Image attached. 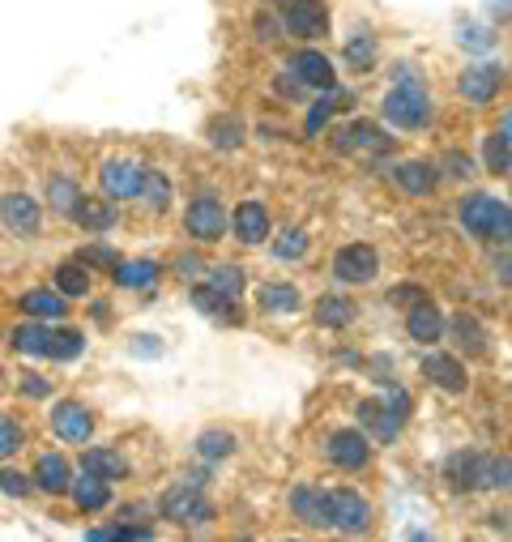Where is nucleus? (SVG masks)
I'll list each match as a JSON object with an SVG mask.
<instances>
[{
	"mask_svg": "<svg viewBox=\"0 0 512 542\" xmlns=\"http://www.w3.org/2000/svg\"><path fill=\"white\" fill-rule=\"evenodd\" d=\"M384 120L393 129H423L431 120V94L419 77L410 73V65H402V82L384 94Z\"/></svg>",
	"mask_w": 512,
	"mask_h": 542,
	"instance_id": "f257e3e1",
	"label": "nucleus"
},
{
	"mask_svg": "<svg viewBox=\"0 0 512 542\" xmlns=\"http://www.w3.org/2000/svg\"><path fill=\"white\" fill-rule=\"evenodd\" d=\"M448 483L457 491H478V487H508V457L491 453H457L448 457Z\"/></svg>",
	"mask_w": 512,
	"mask_h": 542,
	"instance_id": "f03ea898",
	"label": "nucleus"
},
{
	"mask_svg": "<svg viewBox=\"0 0 512 542\" xmlns=\"http://www.w3.org/2000/svg\"><path fill=\"white\" fill-rule=\"evenodd\" d=\"M461 227H466L470 235L478 239H508L512 231V210H508V201L500 197H487V193H474L461 201Z\"/></svg>",
	"mask_w": 512,
	"mask_h": 542,
	"instance_id": "7ed1b4c3",
	"label": "nucleus"
},
{
	"mask_svg": "<svg viewBox=\"0 0 512 542\" xmlns=\"http://www.w3.org/2000/svg\"><path fill=\"white\" fill-rule=\"evenodd\" d=\"M282 30L295 39L329 35V9L325 0H282Z\"/></svg>",
	"mask_w": 512,
	"mask_h": 542,
	"instance_id": "20e7f679",
	"label": "nucleus"
},
{
	"mask_svg": "<svg viewBox=\"0 0 512 542\" xmlns=\"http://www.w3.org/2000/svg\"><path fill=\"white\" fill-rule=\"evenodd\" d=\"M184 231L192 239H201V244H218L222 231H227V210H222V201L197 197L188 205V214H184Z\"/></svg>",
	"mask_w": 512,
	"mask_h": 542,
	"instance_id": "39448f33",
	"label": "nucleus"
},
{
	"mask_svg": "<svg viewBox=\"0 0 512 542\" xmlns=\"http://www.w3.org/2000/svg\"><path fill=\"white\" fill-rule=\"evenodd\" d=\"M329 513H333V530H342V534H363L372 525V504L350 487L329 491Z\"/></svg>",
	"mask_w": 512,
	"mask_h": 542,
	"instance_id": "423d86ee",
	"label": "nucleus"
},
{
	"mask_svg": "<svg viewBox=\"0 0 512 542\" xmlns=\"http://www.w3.org/2000/svg\"><path fill=\"white\" fill-rule=\"evenodd\" d=\"M333 274L342 282H355V286H367L376 274H380V257L372 244H346L338 248V257H333Z\"/></svg>",
	"mask_w": 512,
	"mask_h": 542,
	"instance_id": "0eeeda50",
	"label": "nucleus"
},
{
	"mask_svg": "<svg viewBox=\"0 0 512 542\" xmlns=\"http://www.w3.org/2000/svg\"><path fill=\"white\" fill-rule=\"evenodd\" d=\"M103 193L111 201H128V197H137L141 193V180H146V167H137V163H128V158H111V163L103 167Z\"/></svg>",
	"mask_w": 512,
	"mask_h": 542,
	"instance_id": "6e6552de",
	"label": "nucleus"
},
{
	"mask_svg": "<svg viewBox=\"0 0 512 542\" xmlns=\"http://www.w3.org/2000/svg\"><path fill=\"white\" fill-rule=\"evenodd\" d=\"M210 500L201 496L197 487H171L163 496V517L180 521V525H192V521H210Z\"/></svg>",
	"mask_w": 512,
	"mask_h": 542,
	"instance_id": "1a4fd4ad",
	"label": "nucleus"
},
{
	"mask_svg": "<svg viewBox=\"0 0 512 542\" xmlns=\"http://www.w3.org/2000/svg\"><path fill=\"white\" fill-rule=\"evenodd\" d=\"M500 86H504V69L500 65H474V69L461 73V99L474 103V107L491 103L495 94H500Z\"/></svg>",
	"mask_w": 512,
	"mask_h": 542,
	"instance_id": "9d476101",
	"label": "nucleus"
},
{
	"mask_svg": "<svg viewBox=\"0 0 512 542\" xmlns=\"http://www.w3.org/2000/svg\"><path fill=\"white\" fill-rule=\"evenodd\" d=\"M329 461L342 470H363L372 461V440L363 432H333L329 436Z\"/></svg>",
	"mask_w": 512,
	"mask_h": 542,
	"instance_id": "9b49d317",
	"label": "nucleus"
},
{
	"mask_svg": "<svg viewBox=\"0 0 512 542\" xmlns=\"http://www.w3.org/2000/svg\"><path fill=\"white\" fill-rule=\"evenodd\" d=\"M291 513H295L303 525H316V530H333L329 491H320V487H295V491H291Z\"/></svg>",
	"mask_w": 512,
	"mask_h": 542,
	"instance_id": "f8f14e48",
	"label": "nucleus"
},
{
	"mask_svg": "<svg viewBox=\"0 0 512 542\" xmlns=\"http://www.w3.org/2000/svg\"><path fill=\"white\" fill-rule=\"evenodd\" d=\"M231 227H235V239H239V244H248V248L265 244V239H269V210H265L261 201H239V210H235V218H231Z\"/></svg>",
	"mask_w": 512,
	"mask_h": 542,
	"instance_id": "ddd939ff",
	"label": "nucleus"
},
{
	"mask_svg": "<svg viewBox=\"0 0 512 542\" xmlns=\"http://www.w3.org/2000/svg\"><path fill=\"white\" fill-rule=\"evenodd\" d=\"M52 427H56V436L60 440H69V444H86L90 432H94V419H90V410L82 402H60L52 410Z\"/></svg>",
	"mask_w": 512,
	"mask_h": 542,
	"instance_id": "4468645a",
	"label": "nucleus"
},
{
	"mask_svg": "<svg viewBox=\"0 0 512 542\" xmlns=\"http://www.w3.org/2000/svg\"><path fill=\"white\" fill-rule=\"evenodd\" d=\"M423 376L444 393H466V368H461V359H453V355H440V350L423 355Z\"/></svg>",
	"mask_w": 512,
	"mask_h": 542,
	"instance_id": "2eb2a0df",
	"label": "nucleus"
},
{
	"mask_svg": "<svg viewBox=\"0 0 512 542\" xmlns=\"http://www.w3.org/2000/svg\"><path fill=\"white\" fill-rule=\"evenodd\" d=\"M0 218H5V227H9V231H18V235H35V231H39L43 210L35 205V197H26V193H9L5 201H0Z\"/></svg>",
	"mask_w": 512,
	"mask_h": 542,
	"instance_id": "dca6fc26",
	"label": "nucleus"
},
{
	"mask_svg": "<svg viewBox=\"0 0 512 542\" xmlns=\"http://www.w3.org/2000/svg\"><path fill=\"white\" fill-rule=\"evenodd\" d=\"M291 73H295V82L299 86H316V90H333V65H329V56L325 52H299L291 60Z\"/></svg>",
	"mask_w": 512,
	"mask_h": 542,
	"instance_id": "f3484780",
	"label": "nucleus"
},
{
	"mask_svg": "<svg viewBox=\"0 0 512 542\" xmlns=\"http://www.w3.org/2000/svg\"><path fill=\"white\" fill-rule=\"evenodd\" d=\"M69 461H64L60 453H43L39 457V466H35V487L47 491V496H64L69 491Z\"/></svg>",
	"mask_w": 512,
	"mask_h": 542,
	"instance_id": "a211bd4d",
	"label": "nucleus"
},
{
	"mask_svg": "<svg viewBox=\"0 0 512 542\" xmlns=\"http://www.w3.org/2000/svg\"><path fill=\"white\" fill-rule=\"evenodd\" d=\"M406 333H410L414 342H436L440 333H444L440 308H431V299H427V304H414L410 316H406Z\"/></svg>",
	"mask_w": 512,
	"mask_h": 542,
	"instance_id": "6ab92c4d",
	"label": "nucleus"
},
{
	"mask_svg": "<svg viewBox=\"0 0 512 542\" xmlns=\"http://www.w3.org/2000/svg\"><path fill=\"white\" fill-rule=\"evenodd\" d=\"M82 470L94 474V478H103V483H116V478L128 474V461L120 453H111V449H86Z\"/></svg>",
	"mask_w": 512,
	"mask_h": 542,
	"instance_id": "aec40b11",
	"label": "nucleus"
},
{
	"mask_svg": "<svg viewBox=\"0 0 512 542\" xmlns=\"http://www.w3.org/2000/svg\"><path fill=\"white\" fill-rule=\"evenodd\" d=\"M69 491H73V500H77V508H82V513H99V508H107V500H111L107 483H103V478H94V474L73 478Z\"/></svg>",
	"mask_w": 512,
	"mask_h": 542,
	"instance_id": "412c9836",
	"label": "nucleus"
},
{
	"mask_svg": "<svg viewBox=\"0 0 512 542\" xmlns=\"http://www.w3.org/2000/svg\"><path fill=\"white\" fill-rule=\"evenodd\" d=\"M359 419L372 427L376 440H393L397 432H402V419H397L389 406H380V402H359Z\"/></svg>",
	"mask_w": 512,
	"mask_h": 542,
	"instance_id": "4be33fe9",
	"label": "nucleus"
},
{
	"mask_svg": "<svg viewBox=\"0 0 512 542\" xmlns=\"http://www.w3.org/2000/svg\"><path fill=\"white\" fill-rule=\"evenodd\" d=\"M22 312H30V316H39V321H47V316H52V321H60L64 312V295L60 291H43V286H35V291H26L22 295Z\"/></svg>",
	"mask_w": 512,
	"mask_h": 542,
	"instance_id": "5701e85b",
	"label": "nucleus"
},
{
	"mask_svg": "<svg viewBox=\"0 0 512 542\" xmlns=\"http://www.w3.org/2000/svg\"><path fill=\"white\" fill-rule=\"evenodd\" d=\"M453 338L461 342V350H466V355H483L487 350V329H483V321H478V316H470V312H461L457 321H453Z\"/></svg>",
	"mask_w": 512,
	"mask_h": 542,
	"instance_id": "b1692460",
	"label": "nucleus"
},
{
	"mask_svg": "<svg viewBox=\"0 0 512 542\" xmlns=\"http://www.w3.org/2000/svg\"><path fill=\"white\" fill-rule=\"evenodd\" d=\"M436 180H440L436 167H427V163H402L397 167V184H402L410 197H427L431 188H436Z\"/></svg>",
	"mask_w": 512,
	"mask_h": 542,
	"instance_id": "393cba45",
	"label": "nucleus"
},
{
	"mask_svg": "<svg viewBox=\"0 0 512 542\" xmlns=\"http://www.w3.org/2000/svg\"><path fill=\"white\" fill-rule=\"evenodd\" d=\"M512 120L504 116L500 120V133H491L487 137V171L491 175H508V167H512V158H508V146H512Z\"/></svg>",
	"mask_w": 512,
	"mask_h": 542,
	"instance_id": "a878e982",
	"label": "nucleus"
},
{
	"mask_svg": "<svg viewBox=\"0 0 512 542\" xmlns=\"http://www.w3.org/2000/svg\"><path fill=\"white\" fill-rule=\"evenodd\" d=\"M47 201H52V210H56V214L73 218L77 201H82V188H77L69 175H52V180H47Z\"/></svg>",
	"mask_w": 512,
	"mask_h": 542,
	"instance_id": "bb28decb",
	"label": "nucleus"
},
{
	"mask_svg": "<svg viewBox=\"0 0 512 542\" xmlns=\"http://www.w3.org/2000/svg\"><path fill=\"white\" fill-rule=\"evenodd\" d=\"M342 150H389V137H384L376 124H367V120H359V124H350V129L342 133V141H338Z\"/></svg>",
	"mask_w": 512,
	"mask_h": 542,
	"instance_id": "cd10ccee",
	"label": "nucleus"
},
{
	"mask_svg": "<svg viewBox=\"0 0 512 542\" xmlns=\"http://www.w3.org/2000/svg\"><path fill=\"white\" fill-rule=\"evenodd\" d=\"M56 291L64 299H82L90 291V269L82 261H69V265H60L56 269Z\"/></svg>",
	"mask_w": 512,
	"mask_h": 542,
	"instance_id": "c85d7f7f",
	"label": "nucleus"
},
{
	"mask_svg": "<svg viewBox=\"0 0 512 542\" xmlns=\"http://www.w3.org/2000/svg\"><path fill=\"white\" fill-rule=\"evenodd\" d=\"M111 278H116L120 286H133V291H146V286H154V278H158V265L154 261H120L116 269H111Z\"/></svg>",
	"mask_w": 512,
	"mask_h": 542,
	"instance_id": "c756f323",
	"label": "nucleus"
},
{
	"mask_svg": "<svg viewBox=\"0 0 512 542\" xmlns=\"http://www.w3.org/2000/svg\"><path fill=\"white\" fill-rule=\"evenodd\" d=\"M73 218L82 222L86 231H107L111 222H116V205H107V201H90V197H82L77 201V210H73Z\"/></svg>",
	"mask_w": 512,
	"mask_h": 542,
	"instance_id": "7c9ffc66",
	"label": "nucleus"
},
{
	"mask_svg": "<svg viewBox=\"0 0 512 542\" xmlns=\"http://www.w3.org/2000/svg\"><path fill=\"white\" fill-rule=\"evenodd\" d=\"M256 299H261V308H265V312H278V316L299 308V291H295L291 282H265Z\"/></svg>",
	"mask_w": 512,
	"mask_h": 542,
	"instance_id": "2f4dec72",
	"label": "nucleus"
},
{
	"mask_svg": "<svg viewBox=\"0 0 512 542\" xmlns=\"http://www.w3.org/2000/svg\"><path fill=\"white\" fill-rule=\"evenodd\" d=\"M316 321L325 329H346L355 321V308H350V299H342V295H325L316 304Z\"/></svg>",
	"mask_w": 512,
	"mask_h": 542,
	"instance_id": "473e14b6",
	"label": "nucleus"
},
{
	"mask_svg": "<svg viewBox=\"0 0 512 542\" xmlns=\"http://www.w3.org/2000/svg\"><path fill=\"white\" fill-rule=\"evenodd\" d=\"M192 304H197L205 316H227V321L239 325V312H231V308H235V299H222L214 286H192Z\"/></svg>",
	"mask_w": 512,
	"mask_h": 542,
	"instance_id": "72a5a7b5",
	"label": "nucleus"
},
{
	"mask_svg": "<svg viewBox=\"0 0 512 542\" xmlns=\"http://www.w3.org/2000/svg\"><path fill=\"white\" fill-rule=\"evenodd\" d=\"M86 350V338L77 329H56L52 338H47V355L52 359H60V363H69V359H77Z\"/></svg>",
	"mask_w": 512,
	"mask_h": 542,
	"instance_id": "f704fd0d",
	"label": "nucleus"
},
{
	"mask_svg": "<svg viewBox=\"0 0 512 542\" xmlns=\"http://www.w3.org/2000/svg\"><path fill=\"white\" fill-rule=\"evenodd\" d=\"M210 286L222 299H239V291H244V269L239 265H214L210 269Z\"/></svg>",
	"mask_w": 512,
	"mask_h": 542,
	"instance_id": "c9c22d12",
	"label": "nucleus"
},
{
	"mask_svg": "<svg viewBox=\"0 0 512 542\" xmlns=\"http://www.w3.org/2000/svg\"><path fill=\"white\" fill-rule=\"evenodd\" d=\"M197 453H201L205 461H222V457H231V453H235V436H231V432H218V427H210V432H201Z\"/></svg>",
	"mask_w": 512,
	"mask_h": 542,
	"instance_id": "e433bc0d",
	"label": "nucleus"
},
{
	"mask_svg": "<svg viewBox=\"0 0 512 542\" xmlns=\"http://www.w3.org/2000/svg\"><path fill=\"white\" fill-rule=\"evenodd\" d=\"M210 141L218 150H235V146H244V124H239L235 116H218L210 124Z\"/></svg>",
	"mask_w": 512,
	"mask_h": 542,
	"instance_id": "4c0bfd02",
	"label": "nucleus"
},
{
	"mask_svg": "<svg viewBox=\"0 0 512 542\" xmlns=\"http://www.w3.org/2000/svg\"><path fill=\"white\" fill-rule=\"evenodd\" d=\"M47 338H52V333H47L43 325H18L13 329V346H18L22 355H47Z\"/></svg>",
	"mask_w": 512,
	"mask_h": 542,
	"instance_id": "58836bf2",
	"label": "nucleus"
},
{
	"mask_svg": "<svg viewBox=\"0 0 512 542\" xmlns=\"http://www.w3.org/2000/svg\"><path fill=\"white\" fill-rule=\"evenodd\" d=\"M137 197H146L154 210H167L171 205V184H167V175L163 171H146V180H141V193Z\"/></svg>",
	"mask_w": 512,
	"mask_h": 542,
	"instance_id": "ea45409f",
	"label": "nucleus"
},
{
	"mask_svg": "<svg viewBox=\"0 0 512 542\" xmlns=\"http://www.w3.org/2000/svg\"><path fill=\"white\" fill-rule=\"evenodd\" d=\"M274 252H278V261H299L303 252H308V235H303L299 227H286V231L278 235Z\"/></svg>",
	"mask_w": 512,
	"mask_h": 542,
	"instance_id": "a19ab883",
	"label": "nucleus"
},
{
	"mask_svg": "<svg viewBox=\"0 0 512 542\" xmlns=\"http://www.w3.org/2000/svg\"><path fill=\"white\" fill-rule=\"evenodd\" d=\"M18 449H22V427H18V419H9V414H0V461L13 457Z\"/></svg>",
	"mask_w": 512,
	"mask_h": 542,
	"instance_id": "79ce46f5",
	"label": "nucleus"
},
{
	"mask_svg": "<svg viewBox=\"0 0 512 542\" xmlns=\"http://www.w3.org/2000/svg\"><path fill=\"white\" fill-rule=\"evenodd\" d=\"M346 60H350L355 69H372V60H376V43L367 39V35L350 39V43H346Z\"/></svg>",
	"mask_w": 512,
	"mask_h": 542,
	"instance_id": "37998d69",
	"label": "nucleus"
},
{
	"mask_svg": "<svg viewBox=\"0 0 512 542\" xmlns=\"http://www.w3.org/2000/svg\"><path fill=\"white\" fill-rule=\"evenodd\" d=\"M30 487H35V483H30V478L22 474V470H0V491H5V496H30Z\"/></svg>",
	"mask_w": 512,
	"mask_h": 542,
	"instance_id": "c03bdc74",
	"label": "nucleus"
},
{
	"mask_svg": "<svg viewBox=\"0 0 512 542\" xmlns=\"http://www.w3.org/2000/svg\"><path fill=\"white\" fill-rule=\"evenodd\" d=\"M333 107H338L333 99H320V103L312 107V116H308V137H316L320 129H325V124H329V116H333Z\"/></svg>",
	"mask_w": 512,
	"mask_h": 542,
	"instance_id": "a18cd8bd",
	"label": "nucleus"
},
{
	"mask_svg": "<svg viewBox=\"0 0 512 542\" xmlns=\"http://www.w3.org/2000/svg\"><path fill=\"white\" fill-rule=\"evenodd\" d=\"M82 265L90 269V265H107V269H116L120 265V257H116V252H111L107 244H94L90 252H82Z\"/></svg>",
	"mask_w": 512,
	"mask_h": 542,
	"instance_id": "49530a36",
	"label": "nucleus"
},
{
	"mask_svg": "<svg viewBox=\"0 0 512 542\" xmlns=\"http://www.w3.org/2000/svg\"><path fill=\"white\" fill-rule=\"evenodd\" d=\"M389 304H427V291H419V286H393L389 291Z\"/></svg>",
	"mask_w": 512,
	"mask_h": 542,
	"instance_id": "de8ad7c7",
	"label": "nucleus"
},
{
	"mask_svg": "<svg viewBox=\"0 0 512 542\" xmlns=\"http://www.w3.org/2000/svg\"><path fill=\"white\" fill-rule=\"evenodd\" d=\"M448 175H474V163L466 154H448Z\"/></svg>",
	"mask_w": 512,
	"mask_h": 542,
	"instance_id": "09e8293b",
	"label": "nucleus"
},
{
	"mask_svg": "<svg viewBox=\"0 0 512 542\" xmlns=\"http://www.w3.org/2000/svg\"><path fill=\"white\" fill-rule=\"evenodd\" d=\"M22 389H26V397H47V380L26 376V380H22Z\"/></svg>",
	"mask_w": 512,
	"mask_h": 542,
	"instance_id": "8fccbe9b",
	"label": "nucleus"
},
{
	"mask_svg": "<svg viewBox=\"0 0 512 542\" xmlns=\"http://www.w3.org/2000/svg\"><path fill=\"white\" fill-rule=\"evenodd\" d=\"M175 269H180L184 278H197L201 274V261L197 257H180V261H175Z\"/></svg>",
	"mask_w": 512,
	"mask_h": 542,
	"instance_id": "3c124183",
	"label": "nucleus"
},
{
	"mask_svg": "<svg viewBox=\"0 0 512 542\" xmlns=\"http://www.w3.org/2000/svg\"><path fill=\"white\" fill-rule=\"evenodd\" d=\"M256 30H261V39H278V22L274 18H261V22H256Z\"/></svg>",
	"mask_w": 512,
	"mask_h": 542,
	"instance_id": "603ef678",
	"label": "nucleus"
},
{
	"mask_svg": "<svg viewBox=\"0 0 512 542\" xmlns=\"http://www.w3.org/2000/svg\"><path fill=\"white\" fill-rule=\"evenodd\" d=\"M278 94H291V99H295V94H299V82H295V73H291V77H282V82H278Z\"/></svg>",
	"mask_w": 512,
	"mask_h": 542,
	"instance_id": "864d4df0",
	"label": "nucleus"
},
{
	"mask_svg": "<svg viewBox=\"0 0 512 542\" xmlns=\"http://www.w3.org/2000/svg\"><path fill=\"white\" fill-rule=\"evenodd\" d=\"M86 538H90V542H111V530H90Z\"/></svg>",
	"mask_w": 512,
	"mask_h": 542,
	"instance_id": "5fc2aeb1",
	"label": "nucleus"
},
{
	"mask_svg": "<svg viewBox=\"0 0 512 542\" xmlns=\"http://www.w3.org/2000/svg\"><path fill=\"white\" fill-rule=\"evenodd\" d=\"M410 542H431V538H423V534H419V538H410Z\"/></svg>",
	"mask_w": 512,
	"mask_h": 542,
	"instance_id": "6e6d98bb",
	"label": "nucleus"
},
{
	"mask_svg": "<svg viewBox=\"0 0 512 542\" xmlns=\"http://www.w3.org/2000/svg\"><path fill=\"white\" fill-rule=\"evenodd\" d=\"M286 542H299V538H286Z\"/></svg>",
	"mask_w": 512,
	"mask_h": 542,
	"instance_id": "4d7b16f0",
	"label": "nucleus"
},
{
	"mask_svg": "<svg viewBox=\"0 0 512 542\" xmlns=\"http://www.w3.org/2000/svg\"><path fill=\"white\" fill-rule=\"evenodd\" d=\"M269 5H274V0H269Z\"/></svg>",
	"mask_w": 512,
	"mask_h": 542,
	"instance_id": "13d9d810",
	"label": "nucleus"
}]
</instances>
